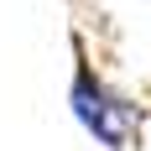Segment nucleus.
I'll use <instances>...</instances> for the list:
<instances>
[{
  "label": "nucleus",
  "mask_w": 151,
  "mask_h": 151,
  "mask_svg": "<svg viewBox=\"0 0 151 151\" xmlns=\"http://www.w3.org/2000/svg\"><path fill=\"white\" fill-rule=\"evenodd\" d=\"M68 109L83 125V136H94L104 151H130L141 141V104L130 94H120L99 68H94L83 37L73 31V78H68Z\"/></svg>",
  "instance_id": "nucleus-1"
}]
</instances>
